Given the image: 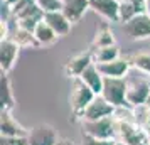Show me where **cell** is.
<instances>
[{
  "label": "cell",
  "instance_id": "cell-1",
  "mask_svg": "<svg viewBox=\"0 0 150 145\" xmlns=\"http://www.w3.org/2000/svg\"><path fill=\"white\" fill-rule=\"evenodd\" d=\"M127 81V101L128 105L138 106V105H145L150 98V76L145 74L138 69L132 68L128 74L125 76Z\"/></svg>",
  "mask_w": 150,
  "mask_h": 145
},
{
  "label": "cell",
  "instance_id": "cell-2",
  "mask_svg": "<svg viewBox=\"0 0 150 145\" xmlns=\"http://www.w3.org/2000/svg\"><path fill=\"white\" fill-rule=\"evenodd\" d=\"M95 96H96V93L83 81L81 78H74V79H73L71 95H69V106H71L73 117L81 118L83 111L88 108V105L93 101Z\"/></svg>",
  "mask_w": 150,
  "mask_h": 145
},
{
  "label": "cell",
  "instance_id": "cell-3",
  "mask_svg": "<svg viewBox=\"0 0 150 145\" xmlns=\"http://www.w3.org/2000/svg\"><path fill=\"white\" fill-rule=\"evenodd\" d=\"M83 135L95 138H116V120L115 117H105L98 120H83L81 122Z\"/></svg>",
  "mask_w": 150,
  "mask_h": 145
},
{
  "label": "cell",
  "instance_id": "cell-4",
  "mask_svg": "<svg viewBox=\"0 0 150 145\" xmlns=\"http://www.w3.org/2000/svg\"><path fill=\"white\" fill-rule=\"evenodd\" d=\"M101 96L110 101L115 108L120 106H130L127 101V81L125 78H108L105 76L103 81Z\"/></svg>",
  "mask_w": 150,
  "mask_h": 145
},
{
  "label": "cell",
  "instance_id": "cell-5",
  "mask_svg": "<svg viewBox=\"0 0 150 145\" xmlns=\"http://www.w3.org/2000/svg\"><path fill=\"white\" fill-rule=\"evenodd\" d=\"M116 140H122L128 145H143L149 140V132L133 122L116 120Z\"/></svg>",
  "mask_w": 150,
  "mask_h": 145
},
{
  "label": "cell",
  "instance_id": "cell-6",
  "mask_svg": "<svg viewBox=\"0 0 150 145\" xmlns=\"http://www.w3.org/2000/svg\"><path fill=\"white\" fill-rule=\"evenodd\" d=\"M122 30L132 41H143L150 37V15L147 12L135 15L128 22L122 24Z\"/></svg>",
  "mask_w": 150,
  "mask_h": 145
},
{
  "label": "cell",
  "instance_id": "cell-7",
  "mask_svg": "<svg viewBox=\"0 0 150 145\" xmlns=\"http://www.w3.org/2000/svg\"><path fill=\"white\" fill-rule=\"evenodd\" d=\"M59 135L52 125L49 123H39L29 130L27 144L29 145H56L59 140Z\"/></svg>",
  "mask_w": 150,
  "mask_h": 145
},
{
  "label": "cell",
  "instance_id": "cell-8",
  "mask_svg": "<svg viewBox=\"0 0 150 145\" xmlns=\"http://www.w3.org/2000/svg\"><path fill=\"white\" fill-rule=\"evenodd\" d=\"M115 106L106 101L101 95H96L93 98V101L88 105V108L83 111V115L79 120H98V118H105V117H113L115 115Z\"/></svg>",
  "mask_w": 150,
  "mask_h": 145
},
{
  "label": "cell",
  "instance_id": "cell-9",
  "mask_svg": "<svg viewBox=\"0 0 150 145\" xmlns=\"http://www.w3.org/2000/svg\"><path fill=\"white\" fill-rule=\"evenodd\" d=\"M19 51L21 46L14 41V39H2L0 41V71L8 73L14 68L15 61L19 57Z\"/></svg>",
  "mask_w": 150,
  "mask_h": 145
},
{
  "label": "cell",
  "instance_id": "cell-10",
  "mask_svg": "<svg viewBox=\"0 0 150 145\" xmlns=\"http://www.w3.org/2000/svg\"><path fill=\"white\" fill-rule=\"evenodd\" d=\"M100 73L103 76L108 78H125L128 74V71L132 69V61L127 57H116L113 61L108 62H95Z\"/></svg>",
  "mask_w": 150,
  "mask_h": 145
},
{
  "label": "cell",
  "instance_id": "cell-11",
  "mask_svg": "<svg viewBox=\"0 0 150 145\" xmlns=\"http://www.w3.org/2000/svg\"><path fill=\"white\" fill-rule=\"evenodd\" d=\"M95 59H93V51H86V52H79V54L73 56L66 66H64V73L68 78H79L83 74V71L88 68L89 64H93Z\"/></svg>",
  "mask_w": 150,
  "mask_h": 145
},
{
  "label": "cell",
  "instance_id": "cell-12",
  "mask_svg": "<svg viewBox=\"0 0 150 145\" xmlns=\"http://www.w3.org/2000/svg\"><path fill=\"white\" fill-rule=\"evenodd\" d=\"M0 135L2 137H27L29 130L12 117V111H0Z\"/></svg>",
  "mask_w": 150,
  "mask_h": 145
},
{
  "label": "cell",
  "instance_id": "cell-13",
  "mask_svg": "<svg viewBox=\"0 0 150 145\" xmlns=\"http://www.w3.org/2000/svg\"><path fill=\"white\" fill-rule=\"evenodd\" d=\"M89 8L110 22H120V0H89Z\"/></svg>",
  "mask_w": 150,
  "mask_h": 145
},
{
  "label": "cell",
  "instance_id": "cell-14",
  "mask_svg": "<svg viewBox=\"0 0 150 145\" xmlns=\"http://www.w3.org/2000/svg\"><path fill=\"white\" fill-rule=\"evenodd\" d=\"M44 21L51 25V29H52L59 37H64V35H68L69 32H71V25H73V22L62 14V10L44 12Z\"/></svg>",
  "mask_w": 150,
  "mask_h": 145
},
{
  "label": "cell",
  "instance_id": "cell-15",
  "mask_svg": "<svg viewBox=\"0 0 150 145\" xmlns=\"http://www.w3.org/2000/svg\"><path fill=\"white\" fill-rule=\"evenodd\" d=\"M89 8V0H62L61 10L69 21L76 24L83 19L84 12Z\"/></svg>",
  "mask_w": 150,
  "mask_h": 145
},
{
  "label": "cell",
  "instance_id": "cell-16",
  "mask_svg": "<svg viewBox=\"0 0 150 145\" xmlns=\"http://www.w3.org/2000/svg\"><path fill=\"white\" fill-rule=\"evenodd\" d=\"M0 106H2V111H12L15 106L12 83L8 79V74L4 71L0 73Z\"/></svg>",
  "mask_w": 150,
  "mask_h": 145
},
{
  "label": "cell",
  "instance_id": "cell-17",
  "mask_svg": "<svg viewBox=\"0 0 150 145\" xmlns=\"http://www.w3.org/2000/svg\"><path fill=\"white\" fill-rule=\"evenodd\" d=\"M145 12V0H123L120 2V24L128 22L135 15Z\"/></svg>",
  "mask_w": 150,
  "mask_h": 145
},
{
  "label": "cell",
  "instance_id": "cell-18",
  "mask_svg": "<svg viewBox=\"0 0 150 145\" xmlns=\"http://www.w3.org/2000/svg\"><path fill=\"white\" fill-rule=\"evenodd\" d=\"M79 78H81L83 81L88 84L91 90L95 91L96 95H101L105 76H103L101 73H100V69H98V66H96L95 62H93V64H89L88 68L83 71V74H81Z\"/></svg>",
  "mask_w": 150,
  "mask_h": 145
},
{
  "label": "cell",
  "instance_id": "cell-19",
  "mask_svg": "<svg viewBox=\"0 0 150 145\" xmlns=\"http://www.w3.org/2000/svg\"><path fill=\"white\" fill-rule=\"evenodd\" d=\"M34 35H35V39L39 41L41 46H51V44H54V42L57 41V37H59L44 19H42V21L37 24V27L34 29Z\"/></svg>",
  "mask_w": 150,
  "mask_h": 145
},
{
  "label": "cell",
  "instance_id": "cell-20",
  "mask_svg": "<svg viewBox=\"0 0 150 145\" xmlns=\"http://www.w3.org/2000/svg\"><path fill=\"white\" fill-rule=\"evenodd\" d=\"M10 39H14L21 47H39V46H41L39 41L35 39L34 32L25 30V29L19 27V25L14 29V32H12V35H10Z\"/></svg>",
  "mask_w": 150,
  "mask_h": 145
},
{
  "label": "cell",
  "instance_id": "cell-21",
  "mask_svg": "<svg viewBox=\"0 0 150 145\" xmlns=\"http://www.w3.org/2000/svg\"><path fill=\"white\" fill-rule=\"evenodd\" d=\"M115 42V35L111 32V29L108 25H103L96 30V35L93 42H91V49H98V47H105V46H113Z\"/></svg>",
  "mask_w": 150,
  "mask_h": 145
},
{
  "label": "cell",
  "instance_id": "cell-22",
  "mask_svg": "<svg viewBox=\"0 0 150 145\" xmlns=\"http://www.w3.org/2000/svg\"><path fill=\"white\" fill-rule=\"evenodd\" d=\"M93 51V59L95 62H108L113 61L116 57H120V49L116 44L113 46H105V47H98V49H91Z\"/></svg>",
  "mask_w": 150,
  "mask_h": 145
},
{
  "label": "cell",
  "instance_id": "cell-23",
  "mask_svg": "<svg viewBox=\"0 0 150 145\" xmlns=\"http://www.w3.org/2000/svg\"><path fill=\"white\" fill-rule=\"evenodd\" d=\"M130 61H132V68L150 76V52H137L130 57Z\"/></svg>",
  "mask_w": 150,
  "mask_h": 145
},
{
  "label": "cell",
  "instance_id": "cell-24",
  "mask_svg": "<svg viewBox=\"0 0 150 145\" xmlns=\"http://www.w3.org/2000/svg\"><path fill=\"white\" fill-rule=\"evenodd\" d=\"M37 5L42 8V12H54V10H61L62 0H35Z\"/></svg>",
  "mask_w": 150,
  "mask_h": 145
},
{
  "label": "cell",
  "instance_id": "cell-25",
  "mask_svg": "<svg viewBox=\"0 0 150 145\" xmlns=\"http://www.w3.org/2000/svg\"><path fill=\"white\" fill-rule=\"evenodd\" d=\"M83 145H115V138L106 140V138H95L83 135Z\"/></svg>",
  "mask_w": 150,
  "mask_h": 145
},
{
  "label": "cell",
  "instance_id": "cell-26",
  "mask_svg": "<svg viewBox=\"0 0 150 145\" xmlns=\"http://www.w3.org/2000/svg\"><path fill=\"white\" fill-rule=\"evenodd\" d=\"M0 145H29L27 137H2L0 135Z\"/></svg>",
  "mask_w": 150,
  "mask_h": 145
},
{
  "label": "cell",
  "instance_id": "cell-27",
  "mask_svg": "<svg viewBox=\"0 0 150 145\" xmlns=\"http://www.w3.org/2000/svg\"><path fill=\"white\" fill-rule=\"evenodd\" d=\"M56 145H74V142L69 140V138H59V140L56 142Z\"/></svg>",
  "mask_w": 150,
  "mask_h": 145
},
{
  "label": "cell",
  "instance_id": "cell-28",
  "mask_svg": "<svg viewBox=\"0 0 150 145\" xmlns=\"http://www.w3.org/2000/svg\"><path fill=\"white\" fill-rule=\"evenodd\" d=\"M145 12L150 15V0H145Z\"/></svg>",
  "mask_w": 150,
  "mask_h": 145
},
{
  "label": "cell",
  "instance_id": "cell-29",
  "mask_svg": "<svg viewBox=\"0 0 150 145\" xmlns=\"http://www.w3.org/2000/svg\"><path fill=\"white\" fill-rule=\"evenodd\" d=\"M2 2H7L8 5H10V7H12V5H14V4H17V2H19V0H2Z\"/></svg>",
  "mask_w": 150,
  "mask_h": 145
},
{
  "label": "cell",
  "instance_id": "cell-30",
  "mask_svg": "<svg viewBox=\"0 0 150 145\" xmlns=\"http://www.w3.org/2000/svg\"><path fill=\"white\" fill-rule=\"evenodd\" d=\"M115 145H128V144H125V142H122V140H116L115 138Z\"/></svg>",
  "mask_w": 150,
  "mask_h": 145
},
{
  "label": "cell",
  "instance_id": "cell-31",
  "mask_svg": "<svg viewBox=\"0 0 150 145\" xmlns=\"http://www.w3.org/2000/svg\"><path fill=\"white\" fill-rule=\"evenodd\" d=\"M143 145H150V140H147V142H145V144H143Z\"/></svg>",
  "mask_w": 150,
  "mask_h": 145
},
{
  "label": "cell",
  "instance_id": "cell-32",
  "mask_svg": "<svg viewBox=\"0 0 150 145\" xmlns=\"http://www.w3.org/2000/svg\"><path fill=\"white\" fill-rule=\"evenodd\" d=\"M149 140H150V132H149Z\"/></svg>",
  "mask_w": 150,
  "mask_h": 145
},
{
  "label": "cell",
  "instance_id": "cell-33",
  "mask_svg": "<svg viewBox=\"0 0 150 145\" xmlns=\"http://www.w3.org/2000/svg\"><path fill=\"white\" fill-rule=\"evenodd\" d=\"M120 2H123V0H120Z\"/></svg>",
  "mask_w": 150,
  "mask_h": 145
}]
</instances>
